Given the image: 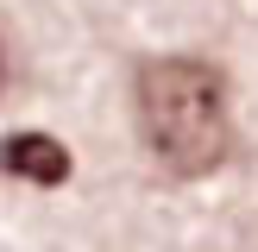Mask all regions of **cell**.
<instances>
[{"label": "cell", "instance_id": "6da1fadb", "mask_svg": "<svg viewBox=\"0 0 258 252\" xmlns=\"http://www.w3.org/2000/svg\"><path fill=\"white\" fill-rule=\"evenodd\" d=\"M139 139L170 176H208L233 151L227 76L208 57H151L139 63Z\"/></svg>", "mask_w": 258, "mask_h": 252}, {"label": "cell", "instance_id": "7a4b0ae2", "mask_svg": "<svg viewBox=\"0 0 258 252\" xmlns=\"http://www.w3.org/2000/svg\"><path fill=\"white\" fill-rule=\"evenodd\" d=\"M0 170L19 176V183L57 189V183H70V145L50 133H7L0 139Z\"/></svg>", "mask_w": 258, "mask_h": 252}, {"label": "cell", "instance_id": "3957f363", "mask_svg": "<svg viewBox=\"0 0 258 252\" xmlns=\"http://www.w3.org/2000/svg\"><path fill=\"white\" fill-rule=\"evenodd\" d=\"M0 88H7V44H0Z\"/></svg>", "mask_w": 258, "mask_h": 252}]
</instances>
